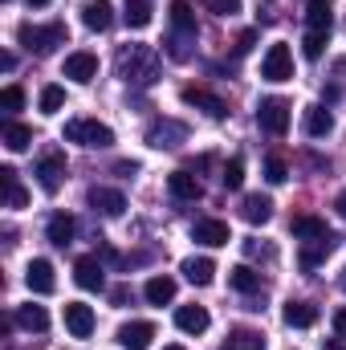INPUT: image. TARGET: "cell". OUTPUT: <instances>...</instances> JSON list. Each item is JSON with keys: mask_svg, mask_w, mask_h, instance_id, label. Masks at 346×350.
<instances>
[{"mask_svg": "<svg viewBox=\"0 0 346 350\" xmlns=\"http://www.w3.org/2000/svg\"><path fill=\"white\" fill-rule=\"evenodd\" d=\"M118 78L127 86H151L159 78V53L151 45H122L118 49Z\"/></svg>", "mask_w": 346, "mask_h": 350, "instance_id": "cell-1", "label": "cell"}, {"mask_svg": "<svg viewBox=\"0 0 346 350\" xmlns=\"http://www.w3.org/2000/svg\"><path fill=\"white\" fill-rule=\"evenodd\" d=\"M16 41H21L29 53H53L57 45L70 41V29H66L62 21H53V25H21V29H16Z\"/></svg>", "mask_w": 346, "mask_h": 350, "instance_id": "cell-2", "label": "cell"}, {"mask_svg": "<svg viewBox=\"0 0 346 350\" xmlns=\"http://www.w3.org/2000/svg\"><path fill=\"white\" fill-rule=\"evenodd\" d=\"M66 143H78V147H110L114 143V131L98 118H70L66 122Z\"/></svg>", "mask_w": 346, "mask_h": 350, "instance_id": "cell-3", "label": "cell"}, {"mask_svg": "<svg viewBox=\"0 0 346 350\" xmlns=\"http://www.w3.org/2000/svg\"><path fill=\"white\" fill-rule=\"evenodd\" d=\"M261 78H265V82H289V78H293V53H289L285 41L269 45V53L261 57Z\"/></svg>", "mask_w": 346, "mask_h": 350, "instance_id": "cell-4", "label": "cell"}, {"mask_svg": "<svg viewBox=\"0 0 346 350\" xmlns=\"http://www.w3.org/2000/svg\"><path fill=\"white\" fill-rule=\"evenodd\" d=\"M179 143H187V126H183L179 118H159V122L147 126V147H155V151H175Z\"/></svg>", "mask_w": 346, "mask_h": 350, "instance_id": "cell-5", "label": "cell"}, {"mask_svg": "<svg viewBox=\"0 0 346 350\" xmlns=\"http://www.w3.org/2000/svg\"><path fill=\"white\" fill-rule=\"evenodd\" d=\"M257 122H261L265 135H277V139H281V135L289 131V102H285V98H261Z\"/></svg>", "mask_w": 346, "mask_h": 350, "instance_id": "cell-6", "label": "cell"}, {"mask_svg": "<svg viewBox=\"0 0 346 350\" xmlns=\"http://www.w3.org/2000/svg\"><path fill=\"white\" fill-rule=\"evenodd\" d=\"M33 175H37V183H41V191H45V196H57V191H62V183H66V155H62V151L41 155Z\"/></svg>", "mask_w": 346, "mask_h": 350, "instance_id": "cell-7", "label": "cell"}, {"mask_svg": "<svg viewBox=\"0 0 346 350\" xmlns=\"http://www.w3.org/2000/svg\"><path fill=\"white\" fill-rule=\"evenodd\" d=\"M179 98H183L187 106H196V110H204L208 118H224V114H228V102H224L220 94H212V90H204V86H183V90H179Z\"/></svg>", "mask_w": 346, "mask_h": 350, "instance_id": "cell-8", "label": "cell"}, {"mask_svg": "<svg viewBox=\"0 0 346 350\" xmlns=\"http://www.w3.org/2000/svg\"><path fill=\"white\" fill-rule=\"evenodd\" d=\"M62 74H66L70 82H78V86H90V82L98 78V57L86 53V49H78V53H70V57H66Z\"/></svg>", "mask_w": 346, "mask_h": 350, "instance_id": "cell-9", "label": "cell"}, {"mask_svg": "<svg viewBox=\"0 0 346 350\" xmlns=\"http://www.w3.org/2000/svg\"><path fill=\"white\" fill-rule=\"evenodd\" d=\"M86 200H90V208L102 212V216H122L127 212V196L118 187H90Z\"/></svg>", "mask_w": 346, "mask_h": 350, "instance_id": "cell-10", "label": "cell"}, {"mask_svg": "<svg viewBox=\"0 0 346 350\" xmlns=\"http://www.w3.org/2000/svg\"><path fill=\"white\" fill-rule=\"evenodd\" d=\"M25 285L33 289V293H53L57 289V277H53V265L45 261V257H37V261H29V269H25Z\"/></svg>", "mask_w": 346, "mask_h": 350, "instance_id": "cell-11", "label": "cell"}, {"mask_svg": "<svg viewBox=\"0 0 346 350\" xmlns=\"http://www.w3.org/2000/svg\"><path fill=\"white\" fill-rule=\"evenodd\" d=\"M191 241H196V245H208V249H220V245H228V241H232V232H228V224H224V220H196Z\"/></svg>", "mask_w": 346, "mask_h": 350, "instance_id": "cell-12", "label": "cell"}, {"mask_svg": "<svg viewBox=\"0 0 346 350\" xmlns=\"http://www.w3.org/2000/svg\"><path fill=\"white\" fill-rule=\"evenodd\" d=\"M66 330L74 338H90L94 334V310L86 301H66Z\"/></svg>", "mask_w": 346, "mask_h": 350, "instance_id": "cell-13", "label": "cell"}, {"mask_svg": "<svg viewBox=\"0 0 346 350\" xmlns=\"http://www.w3.org/2000/svg\"><path fill=\"white\" fill-rule=\"evenodd\" d=\"M74 232H78V224H74L70 212H53L49 224H45V237H49V245H57V249H70V245H74Z\"/></svg>", "mask_w": 346, "mask_h": 350, "instance_id": "cell-14", "label": "cell"}, {"mask_svg": "<svg viewBox=\"0 0 346 350\" xmlns=\"http://www.w3.org/2000/svg\"><path fill=\"white\" fill-rule=\"evenodd\" d=\"M151 338H155V326H151V322H127V326L118 330V347L122 350H147Z\"/></svg>", "mask_w": 346, "mask_h": 350, "instance_id": "cell-15", "label": "cell"}, {"mask_svg": "<svg viewBox=\"0 0 346 350\" xmlns=\"http://www.w3.org/2000/svg\"><path fill=\"white\" fill-rule=\"evenodd\" d=\"M175 326H179L183 334H204V330L212 326V318H208L204 306H179V310H175Z\"/></svg>", "mask_w": 346, "mask_h": 350, "instance_id": "cell-16", "label": "cell"}, {"mask_svg": "<svg viewBox=\"0 0 346 350\" xmlns=\"http://www.w3.org/2000/svg\"><path fill=\"white\" fill-rule=\"evenodd\" d=\"M82 21H86V29H94V33H106V29L114 25L110 0H86V4H82Z\"/></svg>", "mask_w": 346, "mask_h": 350, "instance_id": "cell-17", "label": "cell"}, {"mask_svg": "<svg viewBox=\"0 0 346 350\" xmlns=\"http://www.w3.org/2000/svg\"><path fill=\"white\" fill-rule=\"evenodd\" d=\"M281 318H285V326H293V330H310V326L318 322V306H310V301H285Z\"/></svg>", "mask_w": 346, "mask_h": 350, "instance_id": "cell-18", "label": "cell"}, {"mask_svg": "<svg viewBox=\"0 0 346 350\" xmlns=\"http://www.w3.org/2000/svg\"><path fill=\"white\" fill-rule=\"evenodd\" d=\"M74 281L82 285V289H102L106 285V277H102V261L98 257H78V265H74Z\"/></svg>", "mask_w": 346, "mask_h": 350, "instance_id": "cell-19", "label": "cell"}, {"mask_svg": "<svg viewBox=\"0 0 346 350\" xmlns=\"http://www.w3.org/2000/svg\"><path fill=\"white\" fill-rule=\"evenodd\" d=\"M241 216L249 220V224H269L273 220V200L269 196H245V204H241Z\"/></svg>", "mask_w": 346, "mask_h": 350, "instance_id": "cell-20", "label": "cell"}, {"mask_svg": "<svg viewBox=\"0 0 346 350\" xmlns=\"http://www.w3.org/2000/svg\"><path fill=\"white\" fill-rule=\"evenodd\" d=\"M228 285L237 289V293H245V297H253L261 289V273L253 265H237V269H228Z\"/></svg>", "mask_w": 346, "mask_h": 350, "instance_id": "cell-21", "label": "cell"}, {"mask_svg": "<svg viewBox=\"0 0 346 350\" xmlns=\"http://www.w3.org/2000/svg\"><path fill=\"white\" fill-rule=\"evenodd\" d=\"M168 191H172L175 200H200L204 187H200V179L191 172H172L168 175Z\"/></svg>", "mask_w": 346, "mask_h": 350, "instance_id": "cell-22", "label": "cell"}, {"mask_svg": "<svg viewBox=\"0 0 346 350\" xmlns=\"http://www.w3.org/2000/svg\"><path fill=\"white\" fill-rule=\"evenodd\" d=\"M330 131H334V114L326 106H310L306 110V135L310 139H326Z\"/></svg>", "mask_w": 346, "mask_h": 350, "instance_id": "cell-23", "label": "cell"}, {"mask_svg": "<svg viewBox=\"0 0 346 350\" xmlns=\"http://www.w3.org/2000/svg\"><path fill=\"white\" fill-rule=\"evenodd\" d=\"M0 187H4V204L8 208H25L29 204V191L21 187V179H16L12 167H0Z\"/></svg>", "mask_w": 346, "mask_h": 350, "instance_id": "cell-24", "label": "cell"}, {"mask_svg": "<svg viewBox=\"0 0 346 350\" xmlns=\"http://www.w3.org/2000/svg\"><path fill=\"white\" fill-rule=\"evenodd\" d=\"M293 237H302V241H326V237H334V232H330L326 220H318V216H293Z\"/></svg>", "mask_w": 346, "mask_h": 350, "instance_id": "cell-25", "label": "cell"}, {"mask_svg": "<svg viewBox=\"0 0 346 350\" xmlns=\"http://www.w3.org/2000/svg\"><path fill=\"white\" fill-rule=\"evenodd\" d=\"M183 277H187L191 285H212V281H216V265L208 261V257H187V261H183Z\"/></svg>", "mask_w": 346, "mask_h": 350, "instance_id": "cell-26", "label": "cell"}, {"mask_svg": "<svg viewBox=\"0 0 346 350\" xmlns=\"http://www.w3.org/2000/svg\"><path fill=\"white\" fill-rule=\"evenodd\" d=\"M220 350H265V338L257 330H249V326H237V330H228V338H224Z\"/></svg>", "mask_w": 346, "mask_h": 350, "instance_id": "cell-27", "label": "cell"}, {"mask_svg": "<svg viewBox=\"0 0 346 350\" xmlns=\"http://www.w3.org/2000/svg\"><path fill=\"white\" fill-rule=\"evenodd\" d=\"M143 293H147V301H151V306H168V301H175V281L168 277V273H159V277H151V281H147V289H143Z\"/></svg>", "mask_w": 346, "mask_h": 350, "instance_id": "cell-28", "label": "cell"}, {"mask_svg": "<svg viewBox=\"0 0 346 350\" xmlns=\"http://www.w3.org/2000/svg\"><path fill=\"white\" fill-rule=\"evenodd\" d=\"M330 249H334V237H326V241H306V249H302V269H318L322 257H330Z\"/></svg>", "mask_w": 346, "mask_h": 350, "instance_id": "cell-29", "label": "cell"}, {"mask_svg": "<svg viewBox=\"0 0 346 350\" xmlns=\"http://www.w3.org/2000/svg\"><path fill=\"white\" fill-rule=\"evenodd\" d=\"M16 322H21L25 330H33V334H45V330H49V314H45L41 306H21V310H16Z\"/></svg>", "mask_w": 346, "mask_h": 350, "instance_id": "cell-30", "label": "cell"}, {"mask_svg": "<svg viewBox=\"0 0 346 350\" xmlns=\"http://www.w3.org/2000/svg\"><path fill=\"white\" fill-rule=\"evenodd\" d=\"M163 45H168V57H172V62H187V57H191V45H196V33H175L172 29Z\"/></svg>", "mask_w": 346, "mask_h": 350, "instance_id": "cell-31", "label": "cell"}, {"mask_svg": "<svg viewBox=\"0 0 346 350\" xmlns=\"http://www.w3.org/2000/svg\"><path fill=\"white\" fill-rule=\"evenodd\" d=\"M127 25L131 29H147L151 21H155V12H151V0H127Z\"/></svg>", "mask_w": 346, "mask_h": 350, "instance_id": "cell-32", "label": "cell"}, {"mask_svg": "<svg viewBox=\"0 0 346 350\" xmlns=\"http://www.w3.org/2000/svg\"><path fill=\"white\" fill-rule=\"evenodd\" d=\"M29 143H33V131H29V126L4 122V147H8V151H29Z\"/></svg>", "mask_w": 346, "mask_h": 350, "instance_id": "cell-33", "label": "cell"}, {"mask_svg": "<svg viewBox=\"0 0 346 350\" xmlns=\"http://www.w3.org/2000/svg\"><path fill=\"white\" fill-rule=\"evenodd\" d=\"M172 29L175 33H196V12L187 0H172Z\"/></svg>", "mask_w": 346, "mask_h": 350, "instance_id": "cell-34", "label": "cell"}, {"mask_svg": "<svg viewBox=\"0 0 346 350\" xmlns=\"http://www.w3.org/2000/svg\"><path fill=\"white\" fill-rule=\"evenodd\" d=\"M326 41H330V33H322V29H306V37H302V53H306L310 62H318V57L326 53Z\"/></svg>", "mask_w": 346, "mask_h": 350, "instance_id": "cell-35", "label": "cell"}, {"mask_svg": "<svg viewBox=\"0 0 346 350\" xmlns=\"http://www.w3.org/2000/svg\"><path fill=\"white\" fill-rule=\"evenodd\" d=\"M306 29H322V33H330V29H334L330 4H310V8H306Z\"/></svg>", "mask_w": 346, "mask_h": 350, "instance_id": "cell-36", "label": "cell"}, {"mask_svg": "<svg viewBox=\"0 0 346 350\" xmlns=\"http://www.w3.org/2000/svg\"><path fill=\"white\" fill-rule=\"evenodd\" d=\"M220 183H224L228 191H237V187L245 183V159H228L224 172H220Z\"/></svg>", "mask_w": 346, "mask_h": 350, "instance_id": "cell-37", "label": "cell"}, {"mask_svg": "<svg viewBox=\"0 0 346 350\" xmlns=\"http://www.w3.org/2000/svg\"><path fill=\"white\" fill-rule=\"evenodd\" d=\"M66 106V90L62 86H45L41 90V114H57Z\"/></svg>", "mask_w": 346, "mask_h": 350, "instance_id": "cell-38", "label": "cell"}, {"mask_svg": "<svg viewBox=\"0 0 346 350\" xmlns=\"http://www.w3.org/2000/svg\"><path fill=\"white\" fill-rule=\"evenodd\" d=\"M265 179H269V183H285V179H289V167H285L281 155H269V159H265Z\"/></svg>", "mask_w": 346, "mask_h": 350, "instance_id": "cell-39", "label": "cell"}, {"mask_svg": "<svg viewBox=\"0 0 346 350\" xmlns=\"http://www.w3.org/2000/svg\"><path fill=\"white\" fill-rule=\"evenodd\" d=\"M0 106H4V114H16V110L25 106V90H21V86H4V94H0Z\"/></svg>", "mask_w": 346, "mask_h": 350, "instance_id": "cell-40", "label": "cell"}, {"mask_svg": "<svg viewBox=\"0 0 346 350\" xmlns=\"http://www.w3.org/2000/svg\"><path fill=\"white\" fill-rule=\"evenodd\" d=\"M204 8L216 12V16H237L241 12V0H204Z\"/></svg>", "mask_w": 346, "mask_h": 350, "instance_id": "cell-41", "label": "cell"}, {"mask_svg": "<svg viewBox=\"0 0 346 350\" xmlns=\"http://www.w3.org/2000/svg\"><path fill=\"white\" fill-rule=\"evenodd\" d=\"M253 45H257V33L249 29V33H241V37H237V45H232V53H237V57H245V53H249Z\"/></svg>", "mask_w": 346, "mask_h": 350, "instance_id": "cell-42", "label": "cell"}, {"mask_svg": "<svg viewBox=\"0 0 346 350\" xmlns=\"http://www.w3.org/2000/svg\"><path fill=\"white\" fill-rule=\"evenodd\" d=\"M245 253H249V257H273V249H269V245H257V241H249Z\"/></svg>", "mask_w": 346, "mask_h": 350, "instance_id": "cell-43", "label": "cell"}, {"mask_svg": "<svg viewBox=\"0 0 346 350\" xmlns=\"http://www.w3.org/2000/svg\"><path fill=\"white\" fill-rule=\"evenodd\" d=\"M110 301H114V306H127V301H131V289H127V285L110 289Z\"/></svg>", "mask_w": 346, "mask_h": 350, "instance_id": "cell-44", "label": "cell"}, {"mask_svg": "<svg viewBox=\"0 0 346 350\" xmlns=\"http://www.w3.org/2000/svg\"><path fill=\"white\" fill-rule=\"evenodd\" d=\"M334 334L346 338V306H343V310H334Z\"/></svg>", "mask_w": 346, "mask_h": 350, "instance_id": "cell-45", "label": "cell"}, {"mask_svg": "<svg viewBox=\"0 0 346 350\" xmlns=\"http://www.w3.org/2000/svg\"><path fill=\"white\" fill-rule=\"evenodd\" d=\"M114 172H118V175H135V172H139V163H131V159H127V163H114Z\"/></svg>", "mask_w": 346, "mask_h": 350, "instance_id": "cell-46", "label": "cell"}, {"mask_svg": "<svg viewBox=\"0 0 346 350\" xmlns=\"http://www.w3.org/2000/svg\"><path fill=\"white\" fill-rule=\"evenodd\" d=\"M334 208H338V216H346V187L338 191V200H334Z\"/></svg>", "mask_w": 346, "mask_h": 350, "instance_id": "cell-47", "label": "cell"}, {"mask_svg": "<svg viewBox=\"0 0 346 350\" xmlns=\"http://www.w3.org/2000/svg\"><path fill=\"white\" fill-rule=\"evenodd\" d=\"M25 4H33V8H49L53 0H25Z\"/></svg>", "mask_w": 346, "mask_h": 350, "instance_id": "cell-48", "label": "cell"}, {"mask_svg": "<svg viewBox=\"0 0 346 350\" xmlns=\"http://www.w3.org/2000/svg\"><path fill=\"white\" fill-rule=\"evenodd\" d=\"M322 347H326V350H343V342H338V338H330V342H322Z\"/></svg>", "mask_w": 346, "mask_h": 350, "instance_id": "cell-49", "label": "cell"}, {"mask_svg": "<svg viewBox=\"0 0 346 350\" xmlns=\"http://www.w3.org/2000/svg\"><path fill=\"white\" fill-rule=\"evenodd\" d=\"M310 4H330V0H310Z\"/></svg>", "mask_w": 346, "mask_h": 350, "instance_id": "cell-50", "label": "cell"}, {"mask_svg": "<svg viewBox=\"0 0 346 350\" xmlns=\"http://www.w3.org/2000/svg\"><path fill=\"white\" fill-rule=\"evenodd\" d=\"M163 350H183V347H163Z\"/></svg>", "mask_w": 346, "mask_h": 350, "instance_id": "cell-51", "label": "cell"}]
</instances>
